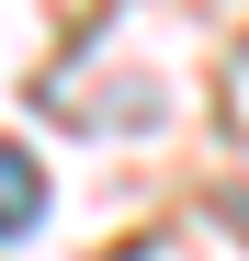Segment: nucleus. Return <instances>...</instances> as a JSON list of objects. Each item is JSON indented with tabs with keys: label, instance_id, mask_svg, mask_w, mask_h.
<instances>
[{
	"label": "nucleus",
	"instance_id": "nucleus-1",
	"mask_svg": "<svg viewBox=\"0 0 249 261\" xmlns=\"http://www.w3.org/2000/svg\"><path fill=\"white\" fill-rule=\"evenodd\" d=\"M34 204H46V170H34L23 148H0V239H23V227H34Z\"/></svg>",
	"mask_w": 249,
	"mask_h": 261
}]
</instances>
